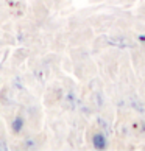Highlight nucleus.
<instances>
[{
	"label": "nucleus",
	"instance_id": "nucleus-1",
	"mask_svg": "<svg viewBox=\"0 0 145 151\" xmlns=\"http://www.w3.org/2000/svg\"><path fill=\"white\" fill-rule=\"evenodd\" d=\"M92 145H94V148H97V150H105L106 148V137H105V134L102 132H97V134H94V137H92Z\"/></svg>",
	"mask_w": 145,
	"mask_h": 151
},
{
	"label": "nucleus",
	"instance_id": "nucleus-2",
	"mask_svg": "<svg viewBox=\"0 0 145 151\" xmlns=\"http://www.w3.org/2000/svg\"><path fill=\"white\" fill-rule=\"evenodd\" d=\"M22 128H24V119L22 117H16L13 122V131L14 132H20Z\"/></svg>",
	"mask_w": 145,
	"mask_h": 151
}]
</instances>
